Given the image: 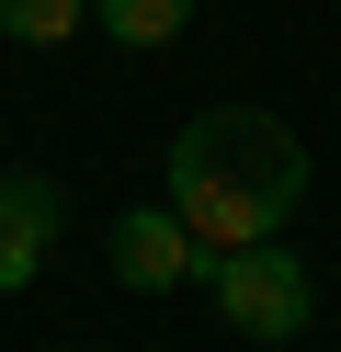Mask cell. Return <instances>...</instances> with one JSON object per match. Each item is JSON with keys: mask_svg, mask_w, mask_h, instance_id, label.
I'll return each instance as SVG.
<instances>
[{"mask_svg": "<svg viewBox=\"0 0 341 352\" xmlns=\"http://www.w3.org/2000/svg\"><path fill=\"white\" fill-rule=\"evenodd\" d=\"M80 23H91V0H0V34L12 46H68Z\"/></svg>", "mask_w": 341, "mask_h": 352, "instance_id": "6", "label": "cell"}, {"mask_svg": "<svg viewBox=\"0 0 341 352\" xmlns=\"http://www.w3.org/2000/svg\"><path fill=\"white\" fill-rule=\"evenodd\" d=\"M91 23H103L114 46H171V34L194 23V0H91Z\"/></svg>", "mask_w": 341, "mask_h": 352, "instance_id": "5", "label": "cell"}, {"mask_svg": "<svg viewBox=\"0 0 341 352\" xmlns=\"http://www.w3.org/2000/svg\"><path fill=\"white\" fill-rule=\"evenodd\" d=\"M57 228H68V193L45 182V170H0V296H23V284L45 273Z\"/></svg>", "mask_w": 341, "mask_h": 352, "instance_id": "4", "label": "cell"}, {"mask_svg": "<svg viewBox=\"0 0 341 352\" xmlns=\"http://www.w3.org/2000/svg\"><path fill=\"white\" fill-rule=\"evenodd\" d=\"M114 284H136V296L205 284V250H194V228H182L171 205H125V216H114Z\"/></svg>", "mask_w": 341, "mask_h": 352, "instance_id": "3", "label": "cell"}, {"mask_svg": "<svg viewBox=\"0 0 341 352\" xmlns=\"http://www.w3.org/2000/svg\"><path fill=\"white\" fill-rule=\"evenodd\" d=\"M307 205V137L273 125L262 102H216L171 137V216L194 228V250H262L285 239V216Z\"/></svg>", "mask_w": 341, "mask_h": 352, "instance_id": "1", "label": "cell"}, {"mask_svg": "<svg viewBox=\"0 0 341 352\" xmlns=\"http://www.w3.org/2000/svg\"><path fill=\"white\" fill-rule=\"evenodd\" d=\"M205 296H216V318L239 329V341H296V329L318 318V284H307V261H296L285 239L216 250V261H205Z\"/></svg>", "mask_w": 341, "mask_h": 352, "instance_id": "2", "label": "cell"}]
</instances>
